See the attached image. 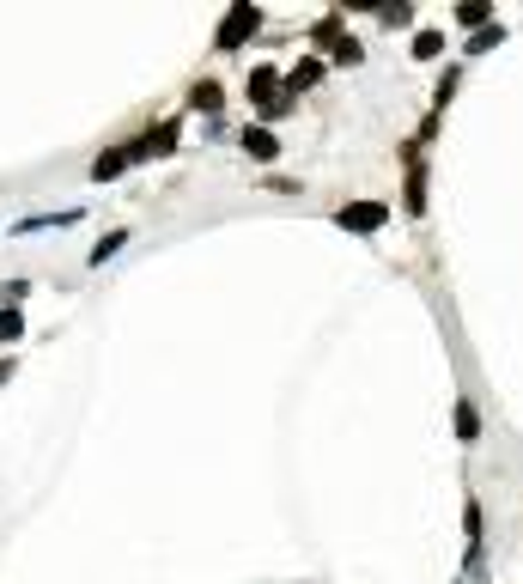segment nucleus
<instances>
[{
    "label": "nucleus",
    "mask_w": 523,
    "mask_h": 584,
    "mask_svg": "<svg viewBox=\"0 0 523 584\" xmlns=\"http://www.w3.org/2000/svg\"><path fill=\"white\" fill-rule=\"evenodd\" d=\"M335 226H341V232H359V238H371V232H384V226H390V201H378V195L347 201V207H335Z\"/></svg>",
    "instance_id": "1"
},
{
    "label": "nucleus",
    "mask_w": 523,
    "mask_h": 584,
    "mask_svg": "<svg viewBox=\"0 0 523 584\" xmlns=\"http://www.w3.org/2000/svg\"><path fill=\"white\" fill-rule=\"evenodd\" d=\"M402 171H408V177H402V213L420 219V213H426V153H420V140L402 146Z\"/></svg>",
    "instance_id": "2"
},
{
    "label": "nucleus",
    "mask_w": 523,
    "mask_h": 584,
    "mask_svg": "<svg viewBox=\"0 0 523 584\" xmlns=\"http://www.w3.org/2000/svg\"><path fill=\"white\" fill-rule=\"evenodd\" d=\"M177 140H183V116H165L159 128H146L140 140H128V159H134V165H140V159H171Z\"/></svg>",
    "instance_id": "3"
},
{
    "label": "nucleus",
    "mask_w": 523,
    "mask_h": 584,
    "mask_svg": "<svg viewBox=\"0 0 523 584\" xmlns=\"http://www.w3.org/2000/svg\"><path fill=\"white\" fill-rule=\"evenodd\" d=\"M262 31V7H250V0H238V7L219 19V31H213V49H238V43H250Z\"/></svg>",
    "instance_id": "4"
},
{
    "label": "nucleus",
    "mask_w": 523,
    "mask_h": 584,
    "mask_svg": "<svg viewBox=\"0 0 523 584\" xmlns=\"http://www.w3.org/2000/svg\"><path fill=\"white\" fill-rule=\"evenodd\" d=\"M481 542H487V524H481V499L469 493V499H463V560H469V566H481Z\"/></svg>",
    "instance_id": "5"
},
{
    "label": "nucleus",
    "mask_w": 523,
    "mask_h": 584,
    "mask_svg": "<svg viewBox=\"0 0 523 584\" xmlns=\"http://www.w3.org/2000/svg\"><path fill=\"white\" fill-rule=\"evenodd\" d=\"M238 146H244V153H250L256 165H274V159H280V134H274V128H262V122H250Z\"/></svg>",
    "instance_id": "6"
},
{
    "label": "nucleus",
    "mask_w": 523,
    "mask_h": 584,
    "mask_svg": "<svg viewBox=\"0 0 523 584\" xmlns=\"http://www.w3.org/2000/svg\"><path fill=\"white\" fill-rule=\"evenodd\" d=\"M317 80H323V61H317V55H298V61L286 67V92H292V98H298V92H311Z\"/></svg>",
    "instance_id": "7"
},
{
    "label": "nucleus",
    "mask_w": 523,
    "mask_h": 584,
    "mask_svg": "<svg viewBox=\"0 0 523 584\" xmlns=\"http://www.w3.org/2000/svg\"><path fill=\"white\" fill-rule=\"evenodd\" d=\"M451 420H457V445H481V408H475L469 396H457Z\"/></svg>",
    "instance_id": "8"
},
{
    "label": "nucleus",
    "mask_w": 523,
    "mask_h": 584,
    "mask_svg": "<svg viewBox=\"0 0 523 584\" xmlns=\"http://www.w3.org/2000/svg\"><path fill=\"white\" fill-rule=\"evenodd\" d=\"M128 165H134V159H128V146H110V153H98V159H92V183H116Z\"/></svg>",
    "instance_id": "9"
},
{
    "label": "nucleus",
    "mask_w": 523,
    "mask_h": 584,
    "mask_svg": "<svg viewBox=\"0 0 523 584\" xmlns=\"http://www.w3.org/2000/svg\"><path fill=\"white\" fill-rule=\"evenodd\" d=\"M219 104H226V92H219V80H195V86H189V110H207V116H213Z\"/></svg>",
    "instance_id": "10"
},
{
    "label": "nucleus",
    "mask_w": 523,
    "mask_h": 584,
    "mask_svg": "<svg viewBox=\"0 0 523 584\" xmlns=\"http://www.w3.org/2000/svg\"><path fill=\"white\" fill-rule=\"evenodd\" d=\"M408 55H414V61H438V55H444V31H432V25L414 31V49H408Z\"/></svg>",
    "instance_id": "11"
},
{
    "label": "nucleus",
    "mask_w": 523,
    "mask_h": 584,
    "mask_svg": "<svg viewBox=\"0 0 523 584\" xmlns=\"http://www.w3.org/2000/svg\"><path fill=\"white\" fill-rule=\"evenodd\" d=\"M451 19H457V25H463V31H481V25H487V19H493V7H487V0H463V7H457V13H451Z\"/></svg>",
    "instance_id": "12"
},
{
    "label": "nucleus",
    "mask_w": 523,
    "mask_h": 584,
    "mask_svg": "<svg viewBox=\"0 0 523 584\" xmlns=\"http://www.w3.org/2000/svg\"><path fill=\"white\" fill-rule=\"evenodd\" d=\"M329 61H335V67H359V61H365V49H359L353 37H335V43H329Z\"/></svg>",
    "instance_id": "13"
},
{
    "label": "nucleus",
    "mask_w": 523,
    "mask_h": 584,
    "mask_svg": "<svg viewBox=\"0 0 523 584\" xmlns=\"http://www.w3.org/2000/svg\"><path fill=\"white\" fill-rule=\"evenodd\" d=\"M73 219H80L73 207H67V213H37V219H25L19 232H49V226H73Z\"/></svg>",
    "instance_id": "14"
},
{
    "label": "nucleus",
    "mask_w": 523,
    "mask_h": 584,
    "mask_svg": "<svg viewBox=\"0 0 523 584\" xmlns=\"http://www.w3.org/2000/svg\"><path fill=\"white\" fill-rule=\"evenodd\" d=\"M122 244H128V232H122V226H116V232H110V238H104V244H98V250H92V268H104V262H110V256H122Z\"/></svg>",
    "instance_id": "15"
},
{
    "label": "nucleus",
    "mask_w": 523,
    "mask_h": 584,
    "mask_svg": "<svg viewBox=\"0 0 523 584\" xmlns=\"http://www.w3.org/2000/svg\"><path fill=\"white\" fill-rule=\"evenodd\" d=\"M25 335V317H19V305H0V341H19Z\"/></svg>",
    "instance_id": "16"
},
{
    "label": "nucleus",
    "mask_w": 523,
    "mask_h": 584,
    "mask_svg": "<svg viewBox=\"0 0 523 584\" xmlns=\"http://www.w3.org/2000/svg\"><path fill=\"white\" fill-rule=\"evenodd\" d=\"M451 92H457V67L438 80V92H432V110H444V104H451Z\"/></svg>",
    "instance_id": "17"
},
{
    "label": "nucleus",
    "mask_w": 523,
    "mask_h": 584,
    "mask_svg": "<svg viewBox=\"0 0 523 584\" xmlns=\"http://www.w3.org/2000/svg\"><path fill=\"white\" fill-rule=\"evenodd\" d=\"M25 292H31V280H7V286H0V305H19Z\"/></svg>",
    "instance_id": "18"
},
{
    "label": "nucleus",
    "mask_w": 523,
    "mask_h": 584,
    "mask_svg": "<svg viewBox=\"0 0 523 584\" xmlns=\"http://www.w3.org/2000/svg\"><path fill=\"white\" fill-rule=\"evenodd\" d=\"M499 37H505V31H499V25H493V31H481V37H469V55H487V49H493V43H499Z\"/></svg>",
    "instance_id": "19"
},
{
    "label": "nucleus",
    "mask_w": 523,
    "mask_h": 584,
    "mask_svg": "<svg viewBox=\"0 0 523 584\" xmlns=\"http://www.w3.org/2000/svg\"><path fill=\"white\" fill-rule=\"evenodd\" d=\"M384 25H414V7H384Z\"/></svg>",
    "instance_id": "20"
}]
</instances>
